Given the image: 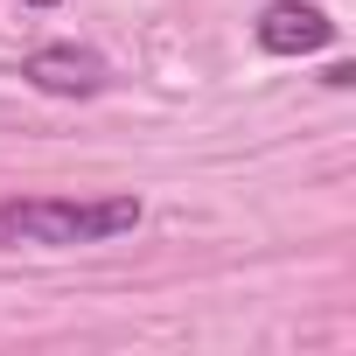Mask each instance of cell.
I'll use <instances>...</instances> for the list:
<instances>
[{"mask_svg": "<svg viewBox=\"0 0 356 356\" xmlns=\"http://www.w3.org/2000/svg\"><path fill=\"white\" fill-rule=\"evenodd\" d=\"M140 224V196H0V252L35 245V252H77L112 245Z\"/></svg>", "mask_w": 356, "mask_h": 356, "instance_id": "cell-1", "label": "cell"}, {"mask_svg": "<svg viewBox=\"0 0 356 356\" xmlns=\"http://www.w3.org/2000/svg\"><path fill=\"white\" fill-rule=\"evenodd\" d=\"M328 42H335V22L321 8H307V0H273L259 15V49L266 56H314Z\"/></svg>", "mask_w": 356, "mask_h": 356, "instance_id": "cell-2", "label": "cell"}, {"mask_svg": "<svg viewBox=\"0 0 356 356\" xmlns=\"http://www.w3.org/2000/svg\"><path fill=\"white\" fill-rule=\"evenodd\" d=\"M22 77H29L35 91H49V98H91V91L105 84V56H91V49H77V42H49V49H35V56L22 63Z\"/></svg>", "mask_w": 356, "mask_h": 356, "instance_id": "cell-3", "label": "cell"}, {"mask_svg": "<svg viewBox=\"0 0 356 356\" xmlns=\"http://www.w3.org/2000/svg\"><path fill=\"white\" fill-rule=\"evenodd\" d=\"M29 8H63V0H29Z\"/></svg>", "mask_w": 356, "mask_h": 356, "instance_id": "cell-4", "label": "cell"}]
</instances>
